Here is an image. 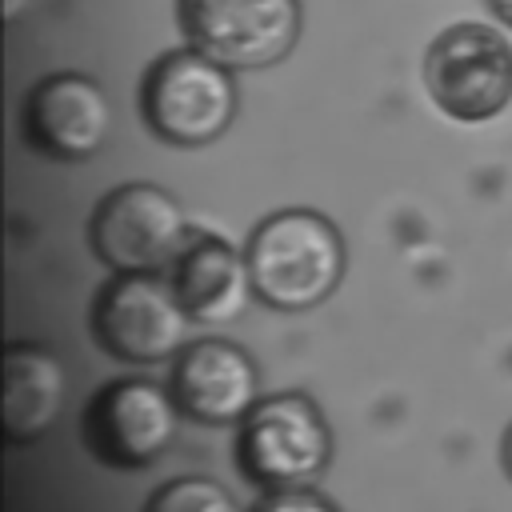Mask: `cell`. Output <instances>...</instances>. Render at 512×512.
<instances>
[{
  "label": "cell",
  "instance_id": "1",
  "mask_svg": "<svg viewBox=\"0 0 512 512\" xmlns=\"http://www.w3.org/2000/svg\"><path fill=\"white\" fill-rule=\"evenodd\" d=\"M252 292L280 312H304L320 304L344 276V244L328 216L288 208L256 224L248 240Z\"/></svg>",
  "mask_w": 512,
  "mask_h": 512
},
{
  "label": "cell",
  "instance_id": "2",
  "mask_svg": "<svg viewBox=\"0 0 512 512\" xmlns=\"http://www.w3.org/2000/svg\"><path fill=\"white\" fill-rule=\"evenodd\" d=\"M144 120L156 136L180 148L216 140L236 116V84L224 64L200 48L164 52L140 88Z\"/></svg>",
  "mask_w": 512,
  "mask_h": 512
},
{
  "label": "cell",
  "instance_id": "3",
  "mask_svg": "<svg viewBox=\"0 0 512 512\" xmlns=\"http://www.w3.org/2000/svg\"><path fill=\"white\" fill-rule=\"evenodd\" d=\"M328 452H332L328 424L320 408L300 392H280L260 400L244 416L236 440L240 472L268 492L308 488L324 472Z\"/></svg>",
  "mask_w": 512,
  "mask_h": 512
},
{
  "label": "cell",
  "instance_id": "4",
  "mask_svg": "<svg viewBox=\"0 0 512 512\" xmlns=\"http://www.w3.org/2000/svg\"><path fill=\"white\" fill-rule=\"evenodd\" d=\"M188 308L160 272H116L96 304H92V336L96 344L132 364H156L172 352H184L188 340Z\"/></svg>",
  "mask_w": 512,
  "mask_h": 512
},
{
  "label": "cell",
  "instance_id": "5",
  "mask_svg": "<svg viewBox=\"0 0 512 512\" xmlns=\"http://www.w3.org/2000/svg\"><path fill=\"white\" fill-rule=\"evenodd\" d=\"M424 80L452 120H488L512 100V44L488 24H452L432 40Z\"/></svg>",
  "mask_w": 512,
  "mask_h": 512
},
{
  "label": "cell",
  "instance_id": "6",
  "mask_svg": "<svg viewBox=\"0 0 512 512\" xmlns=\"http://www.w3.org/2000/svg\"><path fill=\"white\" fill-rule=\"evenodd\" d=\"M92 248L116 272H164L188 244L180 204L156 184H120L92 212Z\"/></svg>",
  "mask_w": 512,
  "mask_h": 512
},
{
  "label": "cell",
  "instance_id": "7",
  "mask_svg": "<svg viewBox=\"0 0 512 512\" xmlns=\"http://www.w3.org/2000/svg\"><path fill=\"white\" fill-rule=\"evenodd\" d=\"M192 48L224 68H268L300 36V0H176Z\"/></svg>",
  "mask_w": 512,
  "mask_h": 512
},
{
  "label": "cell",
  "instance_id": "8",
  "mask_svg": "<svg viewBox=\"0 0 512 512\" xmlns=\"http://www.w3.org/2000/svg\"><path fill=\"white\" fill-rule=\"evenodd\" d=\"M176 412V400L156 380H112L84 408V444L112 468H144L176 440Z\"/></svg>",
  "mask_w": 512,
  "mask_h": 512
},
{
  "label": "cell",
  "instance_id": "9",
  "mask_svg": "<svg viewBox=\"0 0 512 512\" xmlns=\"http://www.w3.org/2000/svg\"><path fill=\"white\" fill-rule=\"evenodd\" d=\"M112 128L108 96L80 72L44 76L24 100V136L48 160H88Z\"/></svg>",
  "mask_w": 512,
  "mask_h": 512
},
{
  "label": "cell",
  "instance_id": "10",
  "mask_svg": "<svg viewBox=\"0 0 512 512\" xmlns=\"http://www.w3.org/2000/svg\"><path fill=\"white\" fill-rule=\"evenodd\" d=\"M260 372L252 356L232 340H196L172 368V400L200 424L244 420L260 400Z\"/></svg>",
  "mask_w": 512,
  "mask_h": 512
},
{
  "label": "cell",
  "instance_id": "11",
  "mask_svg": "<svg viewBox=\"0 0 512 512\" xmlns=\"http://www.w3.org/2000/svg\"><path fill=\"white\" fill-rule=\"evenodd\" d=\"M252 276L248 260L232 252L220 236L192 232L180 260H176V296L196 324H224L236 320L248 304Z\"/></svg>",
  "mask_w": 512,
  "mask_h": 512
},
{
  "label": "cell",
  "instance_id": "12",
  "mask_svg": "<svg viewBox=\"0 0 512 512\" xmlns=\"http://www.w3.org/2000/svg\"><path fill=\"white\" fill-rule=\"evenodd\" d=\"M68 396L64 364L40 344H12L4 352V432L24 444L48 432Z\"/></svg>",
  "mask_w": 512,
  "mask_h": 512
},
{
  "label": "cell",
  "instance_id": "13",
  "mask_svg": "<svg viewBox=\"0 0 512 512\" xmlns=\"http://www.w3.org/2000/svg\"><path fill=\"white\" fill-rule=\"evenodd\" d=\"M144 512H240L236 500L224 492V484L204 480V476H180L152 492Z\"/></svg>",
  "mask_w": 512,
  "mask_h": 512
},
{
  "label": "cell",
  "instance_id": "14",
  "mask_svg": "<svg viewBox=\"0 0 512 512\" xmlns=\"http://www.w3.org/2000/svg\"><path fill=\"white\" fill-rule=\"evenodd\" d=\"M252 512H336V504L312 488H280L260 496Z\"/></svg>",
  "mask_w": 512,
  "mask_h": 512
},
{
  "label": "cell",
  "instance_id": "15",
  "mask_svg": "<svg viewBox=\"0 0 512 512\" xmlns=\"http://www.w3.org/2000/svg\"><path fill=\"white\" fill-rule=\"evenodd\" d=\"M488 8L496 12V20H504L512 28V0H488Z\"/></svg>",
  "mask_w": 512,
  "mask_h": 512
},
{
  "label": "cell",
  "instance_id": "16",
  "mask_svg": "<svg viewBox=\"0 0 512 512\" xmlns=\"http://www.w3.org/2000/svg\"><path fill=\"white\" fill-rule=\"evenodd\" d=\"M504 464H508V472H512V428H508V436H504Z\"/></svg>",
  "mask_w": 512,
  "mask_h": 512
}]
</instances>
